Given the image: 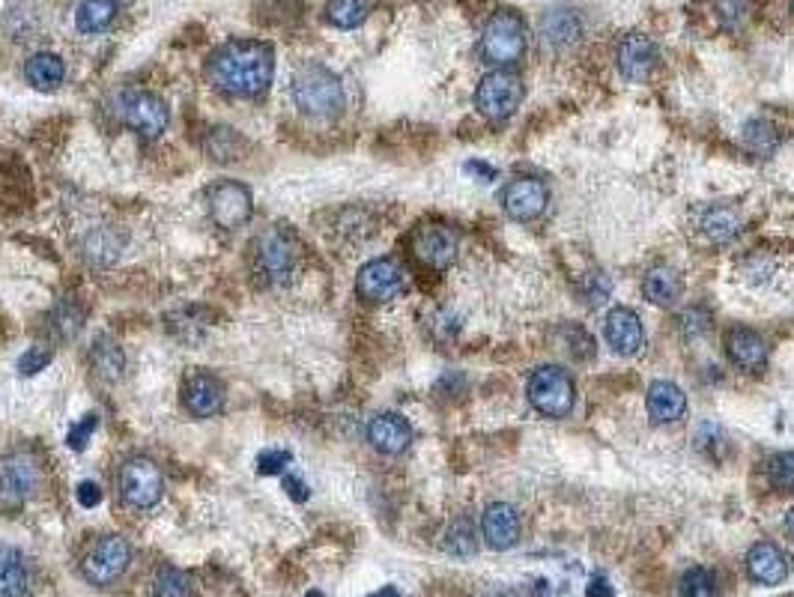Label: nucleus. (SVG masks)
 <instances>
[{"mask_svg":"<svg viewBox=\"0 0 794 597\" xmlns=\"http://www.w3.org/2000/svg\"><path fill=\"white\" fill-rule=\"evenodd\" d=\"M275 78V54L260 39H236L209 60V81L233 99H257Z\"/></svg>","mask_w":794,"mask_h":597,"instance_id":"f257e3e1","label":"nucleus"},{"mask_svg":"<svg viewBox=\"0 0 794 597\" xmlns=\"http://www.w3.org/2000/svg\"><path fill=\"white\" fill-rule=\"evenodd\" d=\"M293 102L302 114L317 120H332L344 111V84L323 63H305L293 75Z\"/></svg>","mask_w":794,"mask_h":597,"instance_id":"f03ea898","label":"nucleus"},{"mask_svg":"<svg viewBox=\"0 0 794 597\" xmlns=\"http://www.w3.org/2000/svg\"><path fill=\"white\" fill-rule=\"evenodd\" d=\"M251 257H254V272L266 284H287L299 266V245L287 227L272 224L254 239Z\"/></svg>","mask_w":794,"mask_h":597,"instance_id":"7ed1b4c3","label":"nucleus"},{"mask_svg":"<svg viewBox=\"0 0 794 597\" xmlns=\"http://www.w3.org/2000/svg\"><path fill=\"white\" fill-rule=\"evenodd\" d=\"M526 51V27L523 18L514 9H499L487 24L481 36V54L493 66H511Z\"/></svg>","mask_w":794,"mask_h":597,"instance_id":"20e7f679","label":"nucleus"},{"mask_svg":"<svg viewBox=\"0 0 794 597\" xmlns=\"http://www.w3.org/2000/svg\"><path fill=\"white\" fill-rule=\"evenodd\" d=\"M120 496L129 508L135 511H150L159 505L165 493V478L162 469L150 457H129L120 466Z\"/></svg>","mask_w":794,"mask_h":597,"instance_id":"39448f33","label":"nucleus"},{"mask_svg":"<svg viewBox=\"0 0 794 597\" xmlns=\"http://www.w3.org/2000/svg\"><path fill=\"white\" fill-rule=\"evenodd\" d=\"M526 395L529 403L550 418H562L574 409V380L568 377V371L556 368V365H544L538 371H532L529 383H526Z\"/></svg>","mask_w":794,"mask_h":597,"instance_id":"423d86ee","label":"nucleus"},{"mask_svg":"<svg viewBox=\"0 0 794 597\" xmlns=\"http://www.w3.org/2000/svg\"><path fill=\"white\" fill-rule=\"evenodd\" d=\"M132 562V547L123 535H105L93 544V550L87 553L81 571H84V580L105 589V586H114L126 568Z\"/></svg>","mask_w":794,"mask_h":597,"instance_id":"0eeeda50","label":"nucleus"},{"mask_svg":"<svg viewBox=\"0 0 794 597\" xmlns=\"http://www.w3.org/2000/svg\"><path fill=\"white\" fill-rule=\"evenodd\" d=\"M520 102H523V81L508 69L484 75L475 90V108L496 123L508 120L520 108Z\"/></svg>","mask_w":794,"mask_h":597,"instance_id":"6e6552de","label":"nucleus"},{"mask_svg":"<svg viewBox=\"0 0 794 597\" xmlns=\"http://www.w3.org/2000/svg\"><path fill=\"white\" fill-rule=\"evenodd\" d=\"M42 469L39 460L27 451H15L0 463V508L15 511L21 508L39 487Z\"/></svg>","mask_w":794,"mask_h":597,"instance_id":"1a4fd4ad","label":"nucleus"},{"mask_svg":"<svg viewBox=\"0 0 794 597\" xmlns=\"http://www.w3.org/2000/svg\"><path fill=\"white\" fill-rule=\"evenodd\" d=\"M120 117L141 138H159L168 129V123H171V111H168L165 99L156 96V93H147V90H129V93H123V99H120Z\"/></svg>","mask_w":794,"mask_h":597,"instance_id":"9d476101","label":"nucleus"},{"mask_svg":"<svg viewBox=\"0 0 794 597\" xmlns=\"http://www.w3.org/2000/svg\"><path fill=\"white\" fill-rule=\"evenodd\" d=\"M206 206H209L212 221L221 230H236V227L248 224V218L254 212V198H251L248 186H242L236 180H218L206 192Z\"/></svg>","mask_w":794,"mask_h":597,"instance_id":"9b49d317","label":"nucleus"},{"mask_svg":"<svg viewBox=\"0 0 794 597\" xmlns=\"http://www.w3.org/2000/svg\"><path fill=\"white\" fill-rule=\"evenodd\" d=\"M403 290V269L389 257L365 263L356 275V293L365 302H389Z\"/></svg>","mask_w":794,"mask_h":597,"instance_id":"f8f14e48","label":"nucleus"},{"mask_svg":"<svg viewBox=\"0 0 794 597\" xmlns=\"http://www.w3.org/2000/svg\"><path fill=\"white\" fill-rule=\"evenodd\" d=\"M412 254L430 269H445L457 257V233L442 224H424L412 233Z\"/></svg>","mask_w":794,"mask_h":597,"instance_id":"ddd939ff","label":"nucleus"},{"mask_svg":"<svg viewBox=\"0 0 794 597\" xmlns=\"http://www.w3.org/2000/svg\"><path fill=\"white\" fill-rule=\"evenodd\" d=\"M657 60H660L657 45L642 33H630L618 45V69L627 81H636V84L648 81L651 72L657 69Z\"/></svg>","mask_w":794,"mask_h":597,"instance_id":"4468645a","label":"nucleus"},{"mask_svg":"<svg viewBox=\"0 0 794 597\" xmlns=\"http://www.w3.org/2000/svg\"><path fill=\"white\" fill-rule=\"evenodd\" d=\"M547 200H550V192L541 180L535 177H520L514 180L505 192H502V206L511 218L517 221H532L538 218L544 209H547Z\"/></svg>","mask_w":794,"mask_h":597,"instance_id":"2eb2a0df","label":"nucleus"},{"mask_svg":"<svg viewBox=\"0 0 794 597\" xmlns=\"http://www.w3.org/2000/svg\"><path fill=\"white\" fill-rule=\"evenodd\" d=\"M481 532L487 547L493 550H511L520 541V514L508 502H496L481 517Z\"/></svg>","mask_w":794,"mask_h":597,"instance_id":"dca6fc26","label":"nucleus"},{"mask_svg":"<svg viewBox=\"0 0 794 597\" xmlns=\"http://www.w3.org/2000/svg\"><path fill=\"white\" fill-rule=\"evenodd\" d=\"M606 341L618 356H636L645 344L639 317L630 308H612L606 314Z\"/></svg>","mask_w":794,"mask_h":597,"instance_id":"f3484780","label":"nucleus"},{"mask_svg":"<svg viewBox=\"0 0 794 597\" xmlns=\"http://www.w3.org/2000/svg\"><path fill=\"white\" fill-rule=\"evenodd\" d=\"M183 403L195 418H212L224 409V386L212 374H192L183 386Z\"/></svg>","mask_w":794,"mask_h":597,"instance_id":"a211bd4d","label":"nucleus"},{"mask_svg":"<svg viewBox=\"0 0 794 597\" xmlns=\"http://www.w3.org/2000/svg\"><path fill=\"white\" fill-rule=\"evenodd\" d=\"M368 442L380 451V454H403L412 442V427L403 415L397 412H383L377 418H371L368 424Z\"/></svg>","mask_w":794,"mask_h":597,"instance_id":"6ab92c4d","label":"nucleus"},{"mask_svg":"<svg viewBox=\"0 0 794 597\" xmlns=\"http://www.w3.org/2000/svg\"><path fill=\"white\" fill-rule=\"evenodd\" d=\"M747 571L762 586H777L789 577V556L777 544H756L747 553Z\"/></svg>","mask_w":794,"mask_h":597,"instance_id":"aec40b11","label":"nucleus"},{"mask_svg":"<svg viewBox=\"0 0 794 597\" xmlns=\"http://www.w3.org/2000/svg\"><path fill=\"white\" fill-rule=\"evenodd\" d=\"M684 412H687V395L675 383H666V380L651 383V389H648V415L657 424H672Z\"/></svg>","mask_w":794,"mask_h":597,"instance_id":"412c9836","label":"nucleus"},{"mask_svg":"<svg viewBox=\"0 0 794 597\" xmlns=\"http://www.w3.org/2000/svg\"><path fill=\"white\" fill-rule=\"evenodd\" d=\"M726 347H729V359L738 365V368H762L765 359H768V347L765 341L753 332V329H732L729 338H726Z\"/></svg>","mask_w":794,"mask_h":597,"instance_id":"4be33fe9","label":"nucleus"},{"mask_svg":"<svg viewBox=\"0 0 794 597\" xmlns=\"http://www.w3.org/2000/svg\"><path fill=\"white\" fill-rule=\"evenodd\" d=\"M30 595V574L24 565V556L0 544V597H27Z\"/></svg>","mask_w":794,"mask_h":597,"instance_id":"5701e85b","label":"nucleus"},{"mask_svg":"<svg viewBox=\"0 0 794 597\" xmlns=\"http://www.w3.org/2000/svg\"><path fill=\"white\" fill-rule=\"evenodd\" d=\"M699 227H702V233L711 239V242H732L738 233H741V215L735 212V209H729V206H720V203H714V206H705L702 209V218H699Z\"/></svg>","mask_w":794,"mask_h":597,"instance_id":"b1692460","label":"nucleus"},{"mask_svg":"<svg viewBox=\"0 0 794 597\" xmlns=\"http://www.w3.org/2000/svg\"><path fill=\"white\" fill-rule=\"evenodd\" d=\"M642 293H645L648 302H654V305H660V308H669V305H675L678 296H681V278H678V272L669 269V266H654V269L645 275V281H642Z\"/></svg>","mask_w":794,"mask_h":597,"instance_id":"393cba45","label":"nucleus"},{"mask_svg":"<svg viewBox=\"0 0 794 597\" xmlns=\"http://www.w3.org/2000/svg\"><path fill=\"white\" fill-rule=\"evenodd\" d=\"M63 75H66V66H63V60H60L57 54H51V51H39V54H33V57L24 63V78H27V84L36 87V90H54V87L63 81Z\"/></svg>","mask_w":794,"mask_h":597,"instance_id":"a878e982","label":"nucleus"},{"mask_svg":"<svg viewBox=\"0 0 794 597\" xmlns=\"http://www.w3.org/2000/svg\"><path fill=\"white\" fill-rule=\"evenodd\" d=\"M120 0H81L75 9V24L81 33H102L114 24Z\"/></svg>","mask_w":794,"mask_h":597,"instance_id":"bb28decb","label":"nucleus"},{"mask_svg":"<svg viewBox=\"0 0 794 597\" xmlns=\"http://www.w3.org/2000/svg\"><path fill=\"white\" fill-rule=\"evenodd\" d=\"M84 257L96 266H108L120 257V248H123V236L114 230V227H96L87 233L84 239Z\"/></svg>","mask_w":794,"mask_h":597,"instance_id":"cd10ccee","label":"nucleus"},{"mask_svg":"<svg viewBox=\"0 0 794 597\" xmlns=\"http://www.w3.org/2000/svg\"><path fill=\"white\" fill-rule=\"evenodd\" d=\"M90 359H93V368H96V374H99V377H105V380H120V377H123V371H126V356H123L120 344H117V341H111L108 335H102V338L96 341V347H93Z\"/></svg>","mask_w":794,"mask_h":597,"instance_id":"c85d7f7f","label":"nucleus"},{"mask_svg":"<svg viewBox=\"0 0 794 597\" xmlns=\"http://www.w3.org/2000/svg\"><path fill=\"white\" fill-rule=\"evenodd\" d=\"M368 9L371 3L368 0H332L326 6V18L341 27V30H350V27H359L365 18H368Z\"/></svg>","mask_w":794,"mask_h":597,"instance_id":"c756f323","label":"nucleus"},{"mask_svg":"<svg viewBox=\"0 0 794 597\" xmlns=\"http://www.w3.org/2000/svg\"><path fill=\"white\" fill-rule=\"evenodd\" d=\"M153 597H192V580L186 571L165 565L153 580Z\"/></svg>","mask_w":794,"mask_h":597,"instance_id":"7c9ffc66","label":"nucleus"},{"mask_svg":"<svg viewBox=\"0 0 794 597\" xmlns=\"http://www.w3.org/2000/svg\"><path fill=\"white\" fill-rule=\"evenodd\" d=\"M577 33H580V24H577V18H574L571 12H565V9H553V12L544 18V36H547L550 42H556V45L571 42Z\"/></svg>","mask_w":794,"mask_h":597,"instance_id":"2f4dec72","label":"nucleus"},{"mask_svg":"<svg viewBox=\"0 0 794 597\" xmlns=\"http://www.w3.org/2000/svg\"><path fill=\"white\" fill-rule=\"evenodd\" d=\"M681 597H717V580L708 568H693L681 580Z\"/></svg>","mask_w":794,"mask_h":597,"instance_id":"473e14b6","label":"nucleus"},{"mask_svg":"<svg viewBox=\"0 0 794 597\" xmlns=\"http://www.w3.org/2000/svg\"><path fill=\"white\" fill-rule=\"evenodd\" d=\"M768 478H771V484H774L780 493L794 490V451H783V454H774V457H771V463H768Z\"/></svg>","mask_w":794,"mask_h":597,"instance_id":"72a5a7b5","label":"nucleus"},{"mask_svg":"<svg viewBox=\"0 0 794 597\" xmlns=\"http://www.w3.org/2000/svg\"><path fill=\"white\" fill-rule=\"evenodd\" d=\"M744 141L759 153V156H768L774 147H777V135H774V126L765 123V120H753L747 129H744Z\"/></svg>","mask_w":794,"mask_h":597,"instance_id":"f704fd0d","label":"nucleus"},{"mask_svg":"<svg viewBox=\"0 0 794 597\" xmlns=\"http://www.w3.org/2000/svg\"><path fill=\"white\" fill-rule=\"evenodd\" d=\"M209 156L218 159V162H230L236 159V150H239V135L230 132V129H215L209 135V144H206Z\"/></svg>","mask_w":794,"mask_h":597,"instance_id":"c9c22d12","label":"nucleus"},{"mask_svg":"<svg viewBox=\"0 0 794 597\" xmlns=\"http://www.w3.org/2000/svg\"><path fill=\"white\" fill-rule=\"evenodd\" d=\"M290 451H284V448H266V451H260L257 454V472L260 475H284L287 472V466H290Z\"/></svg>","mask_w":794,"mask_h":597,"instance_id":"e433bc0d","label":"nucleus"},{"mask_svg":"<svg viewBox=\"0 0 794 597\" xmlns=\"http://www.w3.org/2000/svg\"><path fill=\"white\" fill-rule=\"evenodd\" d=\"M96 427H99V415H96V412H87L81 421H75V424L69 427V433H66V445H69L72 451H84V445H87V439L93 436Z\"/></svg>","mask_w":794,"mask_h":597,"instance_id":"4c0bfd02","label":"nucleus"},{"mask_svg":"<svg viewBox=\"0 0 794 597\" xmlns=\"http://www.w3.org/2000/svg\"><path fill=\"white\" fill-rule=\"evenodd\" d=\"M445 550L454 553V556H469V553H475V538H472V529H469L466 520L454 523V529L448 532Z\"/></svg>","mask_w":794,"mask_h":597,"instance_id":"58836bf2","label":"nucleus"},{"mask_svg":"<svg viewBox=\"0 0 794 597\" xmlns=\"http://www.w3.org/2000/svg\"><path fill=\"white\" fill-rule=\"evenodd\" d=\"M48 362H51V350H45V347H30V350L21 353V359H18V374L33 377V374L45 371Z\"/></svg>","mask_w":794,"mask_h":597,"instance_id":"ea45409f","label":"nucleus"},{"mask_svg":"<svg viewBox=\"0 0 794 597\" xmlns=\"http://www.w3.org/2000/svg\"><path fill=\"white\" fill-rule=\"evenodd\" d=\"M723 442H726V433H723L714 421H705V424L696 430V448H702V451H708V454H717L714 448H723Z\"/></svg>","mask_w":794,"mask_h":597,"instance_id":"a19ab883","label":"nucleus"},{"mask_svg":"<svg viewBox=\"0 0 794 597\" xmlns=\"http://www.w3.org/2000/svg\"><path fill=\"white\" fill-rule=\"evenodd\" d=\"M75 496H78L81 508H96L102 502V487L96 481H81L78 490H75Z\"/></svg>","mask_w":794,"mask_h":597,"instance_id":"79ce46f5","label":"nucleus"},{"mask_svg":"<svg viewBox=\"0 0 794 597\" xmlns=\"http://www.w3.org/2000/svg\"><path fill=\"white\" fill-rule=\"evenodd\" d=\"M284 490H287V496H290L293 502H305V499H308V487H305V481H302L299 475H293V472H284Z\"/></svg>","mask_w":794,"mask_h":597,"instance_id":"37998d69","label":"nucleus"},{"mask_svg":"<svg viewBox=\"0 0 794 597\" xmlns=\"http://www.w3.org/2000/svg\"><path fill=\"white\" fill-rule=\"evenodd\" d=\"M586 597H615V592H612V586H609L603 577H595V580L586 586Z\"/></svg>","mask_w":794,"mask_h":597,"instance_id":"c03bdc74","label":"nucleus"},{"mask_svg":"<svg viewBox=\"0 0 794 597\" xmlns=\"http://www.w3.org/2000/svg\"><path fill=\"white\" fill-rule=\"evenodd\" d=\"M466 171H472V174H481V177H487V180H493V177H496V171H493L490 165H481V162H469V165H466Z\"/></svg>","mask_w":794,"mask_h":597,"instance_id":"a18cd8bd","label":"nucleus"},{"mask_svg":"<svg viewBox=\"0 0 794 597\" xmlns=\"http://www.w3.org/2000/svg\"><path fill=\"white\" fill-rule=\"evenodd\" d=\"M368 597H403V595L397 592L395 586H383L380 592H374V595H368Z\"/></svg>","mask_w":794,"mask_h":597,"instance_id":"49530a36","label":"nucleus"},{"mask_svg":"<svg viewBox=\"0 0 794 597\" xmlns=\"http://www.w3.org/2000/svg\"><path fill=\"white\" fill-rule=\"evenodd\" d=\"M786 526H789V532H792V535H794V508H792V511H789V517H786Z\"/></svg>","mask_w":794,"mask_h":597,"instance_id":"de8ad7c7","label":"nucleus"},{"mask_svg":"<svg viewBox=\"0 0 794 597\" xmlns=\"http://www.w3.org/2000/svg\"><path fill=\"white\" fill-rule=\"evenodd\" d=\"M305 597H323V592H317V589H314V592H308Z\"/></svg>","mask_w":794,"mask_h":597,"instance_id":"09e8293b","label":"nucleus"},{"mask_svg":"<svg viewBox=\"0 0 794 597\" xmlns=\"http://www.w3.org/2000/svg\"><path fill=\"white\" fill-rule=\"evenodd\" d=\"M792 9H794V0H792Z\"/></svg>","mask_w":794,"mask_h":597,"instance_id":"8fccbe9b","label":"nucleus"}]
</instances>
